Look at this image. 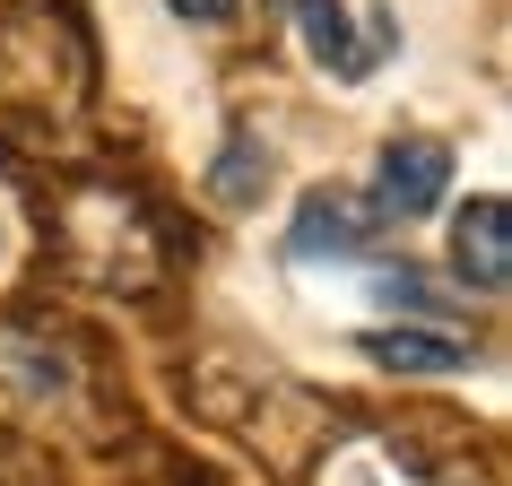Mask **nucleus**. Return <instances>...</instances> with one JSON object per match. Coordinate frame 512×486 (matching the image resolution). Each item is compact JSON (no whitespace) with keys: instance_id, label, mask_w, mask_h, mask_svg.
<instances>
[{"instance_id":"6e6552de","label":"nucleus","mask_w":512,"mask_h":486,"mask_svg":"<svg viewBox=\"0 0 512 486\" xmlns=\"http://www.w3.org/2000/svg\"><path fill=\"white\" fill-rule=\"evenodd\" d=\"M365 287H374V304H391V313L417 322V330H460L469 322V296H460L452 278L417 270V261H365ZM460 339H469V330H460Z\"/></svg>"},{"instance_id":"7ed1b4c3","label":"nucleus","mask_w":512,"mask_h":486,"mask_svg":"<svg viewBox=\"0 0 512 486\" xmlns=\"http://www.w3.org/2000/svg\"><path fill=\"white\" fill-rule=\"evenodd\" d=\"M0 426L70 434V443L113 434V391L96 374V348L27 304H0Z\"/></svg>"},{"instance_id":"9d476101","label":"nucleus","mask_w":512,"mask_h":486,"mask_svg":"<svg viewBox=\"0 0 512 486\" xmlns=\"http://www.w3.org/2000/svg\"><path fill=\"white\" fill-rule=\"evenodd\" d=\"M270 183H278L270 139L252 131V122H235V131L217 139V157H209V209H226V217H252L261 200H270Z\"/></svg>"},{"instance_id":"20e7f679","label":"nucleus","mask_w":512,"mask_h":486,"mask_svg":"<svg viewBox=\"0 0 512 486\" xmlns=\"http://www.w3.org/2000/svg\"><path fill=\"white\" fill-rule=\"evenodd\" d=\"M287 18H296L304 61H313V70H330V79H374L382 61L400 53L391 9H348V0H287Z\"/></svg>"},{"instance_id":"f03ea898","label":"nucleus","mask_w":512,"mask_h":486,"mask_svg":"<svg viewBox=\"0 0 512 486\" xmlns=\"http://www.w3.org/2000/svg\"><path fill=\"white\" fill-rule=\"evenodd\" d=\"M35 183V226H44V252H53V270L87 296H165V278L183 261V243L165 226V209L131 174H113V165L79 157V165H44L27 174Z\"/></svg>"},{"instance_id":"f257e3e1","label":"nucleus","mask_w":512,"mask_h":486,"mask_svg":"<svg viewBox=\"0 0 512 486\" xmlns=\"http://www.w3.org/2000/svg\"><path fill=\"white\" fill-rule=\"evenodd\" d=\"M96 27L79 0H0V157L18 174L96 148Z\"/></svg>"},{"instance_id":"0eeeda50","label":"nucleus","mask_w":512,"mask_h":486,"mask_svg":"<svg viewBox=\"0 0 512 486\" xmlns=\"http://www.w3.org/2000/svg\"><path fill=\"white\" fill-rule=\"evenodd\" d=\"M452 278L469 296H504L512 287V209L495 191H478V200L452 209Z\"/></svg>"},{"instance_id":"1a4fd4ad","label":"nucleus","mask_w":512,"mask_h":486,"mask_svg":"<svg viewBox=\"0 0 512 486\" xmlns=\"http://www.w3.org/2000/svg\"><path fill=\"white\" fill-rule=\"evenodd\" d=\"M356 348H365V365H374V374H408V382H426V374H469L478 339H460V330H417V322H391V330H365Z\"/></svg>"},{"instance_id":"423d86ee","label":"nucleus","mask_w":512,"mask_h":486,"mask_svg":"<svg viewBox=\"0 0 512 486\" xmlns=\"http://www.w3.org/2000/svg\"><path fill=\"white\" fill-rule=\"evenodd\" d=\"M382 235V217L356 200V191H304L296 200V226H287V261H365Z\"/></svg>"},{"instance_id":"9b49d317","label":"nucleus","mask_w":512,"mask_h":486,"mask_svg":"<svg viewBox=\"0 0 512 486\" xmlns=\"http://www.w3.org/2000/svg\"><path fill=\"white\" fill-rule=\"evenodd\" d=\"M174 18H191V27H226V18H243V0H165Z\"/></svg>"},{"instance_id":"39448f33","label":"nucleus","mask_w":512,"mask_h":486,"mask_svg":"<svg viewBox=\"0 0 512 486\" xmlns=\"http://www.w3.org/2000/svg\"><path fill=\"white\" fill-rule=\"evenodd\" d=\"M443 200H452V139H391L382 165H374V200L365 209L382 226H417Z\"/></svg>"}]
</instances>
